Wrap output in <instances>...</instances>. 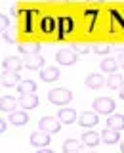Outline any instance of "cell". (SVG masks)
I'll use <instances>...</instances> for the list:
<instances>
[{
	"instance_id": "32",
	"label": "cell",
	"mask_w": 124,
	"mask_h": 153,
	"mask_svg": "<svg viewBox=\"0 0 124 153\" xmlns=\"http://www.w3.org/2000/svg\"><path fill=\"white\" fill-rule=\"evenodd\" d=\"M117 59H118V65H120L122 69H124V54H120V56L117 57Z\"/></svg>"
},
{
	"instance_id": "31",
	"label": "cell",
	"mask_w": 124,
	"mask_h": 153,
	"mask_svg": "<svg viewBox=\"0 0 124 153\" xmlns=\"http://www.w3.org/2000/svg\"><path fill=\"white\" fill-rule=\"evenodd\" d=\"M6 128H8V123L6 121H0V132L4 134V132H6Z\"/></svg>"
},
{
	"instance_id": "15",
	"label": "cell",
	"mask_w": 124,
	"mask_h": 153,
	"mask_svg": "<svg viewBox=\"0 0 124 153\" xmlns=\"http://www.w3.org/2000/svg\"><path fill=\"white\" fill-rule=\"evenodd\" d=\"M101 142V134H97V132H84L82 134V143L84 146H88V147H95L97 143Z\"/></svg>"
},
{
	"instance_id": "5",
	"label": "cell",
	"mask_w": 124,
	"mask_h": 153,
	"mask_svg": "<svg viewBox=\"0 0 124 153\" xmlns=\"http://www.w3.org/2000/svg\"><path fill=\"white\" fill-rule=\"evenodd\" d=\"M50 142H52L50 134L44 132V130H40V132H32V134H31V146H32V147H46Z\"/></svg>"
},
{
	"instance_id": "9",
	"label": "cell",
	"mask_w": 124,
	"mask_h": 153,
	"mask_svg": "<svg viewBox=\"0 0 124 153\" xmlns=\"http://www.w3.org/2000/svg\"><path fill=\"white\" fill-rule=\"evenodd\" d=\"M23 65H25V61L16 57V56H10V57H6V59L2 61V69L4 71H19Z\"/></svg>"
},
{
	"instance_id": "14",
	"label": "cell",
	"mask_w": 124,
	"mask_h": 153,
	"mask_svg": "<svg viewBox=\"0 0 124 153\" xmlns=\"http://www.w3.org/2000/svg\"><path fill=\"white\" fill-rule=\"evenodd\" d=\"M19 82H21L19 71H4V75H2V84L4 86H16Z\"/></svg>"
},
{
	"instance_id": "3",
	"label": "cell",
	"mask_w": 124,
	"mask_h": 153,
	"mask_svg": "<svg viewBox=\"0 0 124 153\" xmlns=\"http://www.w3.org/2000/svg\"><path fill=\"white\" fill-rule=\"evenodd\" d=\"M114 107H117V105H114V102L111 98H97L94 102V109L99 115H111L114 111Z\"/></svg>"
},
{
	"instance_id": "33",
	"label": "cell",
	"mask_w": 124,
	"mask_h": 153,
	"mask_svg": "<svg viewBox=\"0 0 124 153\" xmlns=\"http://www.w3.org/2000/svg\"><path fill=\"white\" fill-rule=\"evenodd\" d=\"M114 48H117V50L120 52V54H124V44H118V46H114Z\"/></svg>"
},
{
	"instance_id": "28",
	"label": "cell",
	"mask_w": 124,
	"mask_h": 153,
	"mask_svg": "<svg viewBox=\"0 0 124 153\" xmlns=\"http://www.w3.org/2000/svg\"><path fill=\"white\" fill-rule=\"evenodd\" d=\"M73 50L76 52V54H88V52H92V48H90L88 44H75Z\"/></svg>"
},
{
	"instance_id": "29",
	"label": "cell",
	"mask_w": 124,
	"mask_h": 153,
	"mask_svg": "<svg viewBox=\"0 0 124 153\" xmlns=\"http://www.w3.org/2000/svg\"><path fill=\"white\" fill-rule=\"evenodd\" d=\"M8 25H10V17L8 16H2V17H0V27H2V33L8 31Z\"/></svg>"
},
{
	"instance_id": "37",
	"label": "cell",
	"mask_w": 124,
	"mask_h": 153,
	"mask_svg": "<svg viewBox=\"0 0 124 153\" xmlns=\"http://www.w3.org/2000/svg\"><path fill=\"white\" fill-rule=\"evenodd\" d=\"M54 2H67V0H54Z\"/></svg>"
},
{
	"instance_id": "25",
	"label": "cell",
	"mask_w": 124,
	"mask_h": 153,
	"mask_svg": "<svg viewBox=\"0 0 124 153\" xmlns=\"http://www.w3.org/2000/svg\"><path fill=\"white\" fill-rule=\"evenodd\" d=\"M17 86H19V92H21V94L36 92V82H35V80H21Z\"/></svg>"
},
{
	"instance_id": "30",
	"label": "cell",
	"mask_w": 124,
	"mask_h": 153,
	"mask_svg": "<svg viewBox=\"0 0 124 153\" xmlns=\"http://www.w3.org/2000/svg\"><path fill=\"white\" fill-rule=\"evenodd\" d=\"M109 13H111L114 21H118V23H120V25H122V29H124V17L120 16V13H118V12H114V10H113V12H109Z\"/></svg>"
},
{
	"instance_id": "1",
	"label": "cell",
	"mask_w": 124,
	"mask_h": 153,
	"mask_svg": "<svg viewBox=\"0 0 124 153\" xmlns=\"http://www.w3.org/2000/svg\"><path fill=\"white\" fill-rule=\"evenodd\" d=\"M73 100V92L69 88H54L48 92V102L54 105H67Z\"/></svg>"
},
{
	"instance_id": "16",
	"label": "cell",
	"mask_w": 124,
	"mask_h": 153,
	"mask_svg": "<svg viewBox=\"0 0 124 153\" xmlns=\"http://www.w3.org/2000/svg\"><path fill=\"white\" fill-rule=\"evenodd\" d=\"M19 52L25 56H31V54H38L40 52V42H23V44H19Z\"/></svg>"
},
{
	"instance_id": "12",
	"label": "cell",
	"mask_w": 124,
	"mask_h": 153,
	"mask_svg": "<svg viewBox=\"0 0 124 153\" xmlns=\"http://www.w3.org/2000/svg\"><path fill=\"white\" fill-rule=\"evenodd\" d=\"M57 119H59L61 123H65V124H71V123L76 121V111L71 109V107H61L59 113H57Z\"/></svg>"
},
{
	"instance_id": "2",
	"label": "cell",
	"mask_w": 124,
	"mask_h": 153,
	"mask_svg": "<svg viewBox=\"0 0 124 153\" xmlns=\"http://www.w3.org/2000/svg\"><path fill=\"white\" fill-rule=\"evenodd\" d=\"M38 126H40V130H44L48 134H55L59 132L61 128V121L55 117H42L40 121H38Z\"/></svg>"
},
{
	"instance_id": "8",
	"label": "cell",
	"mask_w": 124,
	"mask_h": 153,
	"mask_svg": "<svg viewBox=\"0 0 124 153\" xmlns=\"http://www.w3.org/2000/svg\"><path fill=\"white\" fill-rule=\"evenodd\" d=\"M19 105H21L23 109H35V107H38V96L35 92L21 94V98H19Z\"/></svg>"
},
{
	"instance_id": "24",
	"label": "cell",
	"mask_w": 124,
	"mask_h": 153,
	"mask_svg": "<svg viewBox=\"0 0 124 153\" xmlns=\"http://www.w3.org/2000/svg\"><path fill=\"white\" fill-rule=\"evenodd\" d=\"M0 107H2V111H16V107H17V100L13 98V96H4L2 98V102H0Z\"/></svg>"
},
{
	"instance_id": "13",
	"label": "cell",
	"mask_w": 124,
	"mask_h": 153,
	"mask_svg": "<svg viewBox=\"0 0 124 153\" xmlns=\"http://www.w3.org/2000/svg\"><path fill=\"white\" fill-rule=\"evenodd\" d=\"M40 79L44 82H55L59 79V69L57 67H46V69L40 71Z\"/></svg>"
},
{
	"instance_id": "7",
	"label": "cell",
	"mask_w": 124,
	"mask_h": 153,
	"mask_svg": "<svg viewBox=\"0 0 124 153\" xmlns=\"http://www.w3.org/2000/svg\"><path fill=\"white\" fill-rule=\"evenodd\" d=\"M23 61H25V67L31 69V71L42 69V67H44V57H42L40 54H31V56H27Z\"/></svg>"
},
{
	"instance_id": "19",
	"label": "cell",
	"mask_w": 124,
	"mask_h": 153,
	"mask_svg": "<svg viewBox=\"0 0 124 153\" xmlns=\"http://www.w3.org/2000/svg\"><path fill=\"white\" fill-rule=\"evenodd\" d=\"M122 84H124V76L122 75H118V73H111L107 76V86L109 88H113V90H120L122 88Z\"/></svg>"
},
{
	"instance_id": "36",
	"label": "cell",
	"mask_w": 124,
	"mask_h": 153,
	"mask_svg": "<svg viewBox=\"0 0 124 153\" xmlns=\"http://www.w3.org/2000/svg\"><path fill=\"white\" fill-rule=\"evenodd\" d=\"M88 2H101V0H88Z\"/></svg>"
},
{
	"instance_id": "35",
	"label": "cell",
	"mask_w": 124,
	"mask_h": 153,
	"mask_svg": "<svg viewBox=\"0 0 124 153\" xmlns=\"http://www.w3.org/2000/svg\"><path fill=\"white\" fill-rule=\"evenodd\" d=\"M120 149H122V153H124V142H122V143H120Z\"/></svg>"
},
{
	"instance_id": "17",
	"label": "cell",
	"mask_w": 124,
	"mask_h": 153,
	"mask_svg": "<svg viewBox=\"0 0 124 153\" xmlns=\"http://www.w3.org/2000/svg\"><path fill=\"white\" fill-rule=\"evenodd\" d=\"M82 140H75V138H69V140H65L63 142V151L65 153H78L80 149H82Z\"/></svg>"
},
{
	"instance_id": "23",
	"label": "cell",
	"mask_w": 124,
	"mask_h": 153,
	"mask_svg": "<svg viewBox=\"0 0 124 153\" xmlns=\"http://www.w3.org/2000/svg\"><path fill=\"white\" fill-rule=\"evenodd\" d=\"M118 59H114V57H105V59L101 61V69L105 71V73H117L118 69Z\"/></svg>"
},
{
	"instance_id": "4",
	"label": "cell",
	"mask_w": 124,
	"mask_h": 153,
	"mask_svg": "<svg viewBox=\"0 0 124 153\" xmlns=\"http://www.w3.org/2000/svg\"><path fill=\"white\" fill-rule=\"evenodd\" d=\"M76 56L78 54H76L73 48H65V50H59L55 54V59H57L59 65H73L76 61Z\"/></svg>"
},
{
	"instance_id": "34",
	"label": "cell",
	"mask_w": 124,
	"mask_h": 153,
	"mask_svg": "<svg viewBox=\"0 0 124 153\" xmlns=\"http://www.w3.org/2000/svg\"><path fill=\"white\" fill-rule=\"evenodd\" d=\"M118 94H120V98L124 100V84H122V88H120V92H118Z\"/></svg>"
},
{
	"instance_id": "22",
	"label": "cell",
	"mask_w": 124,
	"mask_h": 153,
	"mask_svg": "<svg viewBox=\"0 0 124 153\" xmlns=\"http://www.w3.org/2000/svg\"><path fill=\"white\" fill-rule=\"evenodd\" d=\"M40 29H42V33H46V35L54 33L55 31V19L52 16H44L42 21H40Z\"/></svg>"
},
{
	"instance_id": "6",
	"label": "cell",
	"mask_w": 124,
	"mask_h": 153,
	"mask_svg": "<svg viewBox=\"0 0 124 153\" xmlns=\"http://www.w3.org/2000/svg\"><path fill=\"white\" fill-rule=\"evenodd\" d=\"M80 126H86V128H90V126H95V124L99 123V117H97V111H84V113H80Z\"/></svg>"
},
{
	"instance_id": "21",
	"label": "cell",
	"mask_w": 124,
	"mask_h": 153,
	"mask_svg": "<svg viewBox=\"0 0 124 153\" xmlns=\"http://www.w3.org/2000/svg\"><path fill=\"white\" fill-rule=\"evenodd\" d=\"M57 25H59V31H61L59 36H65V33H71V31H73V19L63 16V17L57 19Z\"/></svg>"
},
{
	"instance_id": "11",
	"label": "cell",
	"mask_w": 124,
	"mask_h": 153,
	"mask_svg": "<svg viewBox=\"0 0 124 153\" xmlns=\"http://www.w3.org/2000/svg\"><path fill=\"white\" fill-rule=\"evenodd\" d=\"M118 140H120V134H118V130H114V128H105V130L101 132V142L103 143H109V146H113V143H118Z\"/></svg>"
},
{
	"instance_id": "10",
	"label": "cell",
	"mask_w": 124,
	"mask_h": 153,
	"mask_svg": "<svg viewBox=\"0 0 124 153\" xmlns=\"http://www.w3.org/2000/svg\"><path fill=\"white\" fill-rule=\"evenodd\" d=\"M103 84H107V79H103V76L97 75V73H90L88 76H86V86H88V88H92V90L101 88Z\"/></svg>"
},
{
	"instance_id": "27",
	"label": "cell",
	"mask_w": 124,
	"mask_h": 153,
	"mask_svg": "<svg viewBox=\"0 0 124 153\" xmlns=\"http://www.w3.org/2000/svg\"><path fill=\"white\" fill-rule=\"evenodd\" d=\"M92 50L95 52V54H109V52H111V46H109V44H95L94 48H92Z\"/></svg>"
},
{
	"instance_id": "26",
	"label": "cell",
	"mask_w": 124,
	"mask_h": 153,
	"mask_svg": "<svg viewBox=\"0 0 124 153\" xmlns=\"http://www.w3.org/2000/svg\"><path fill=\"white\" fill-rule=\"evenodd\" d=\"M4 40H6V42H10V44H16V42H17L16 29H8V31L4 33Z\"/></svg>"
},
{
	"instance_id": "18",
	"label": "cell",
	"mask_w": 124,
	"mask_h": 153,
	"mask_svg": "<svg viewBox=\"0 0 124 153\" xmlns=\"http://www.w3.org/2000/svg\"><path fill=\"white\" fill-rule=\"evenodd\" d=\"M29 121V115L25 111H12L10 113V123H13L16 126H23Z\"/></svg>"
},
{
	"instance_id": "20",
	"label": "cell",
	"mask_w": 124,
	"mask_h": 153,
	"mask_svg": "<svg viewBox=\"0 0 124 153\" xmlns=\"http://www.w3.org/2000/svg\"><path fill=\"white\" fill-rule=\"evenodd\" d=\"M107 126L109 128H114V130H124V115H111L107 119Z\"/></svg>"
}]
</instances>
